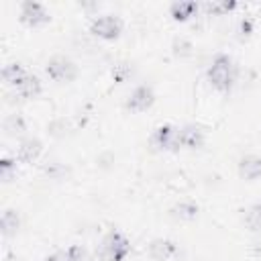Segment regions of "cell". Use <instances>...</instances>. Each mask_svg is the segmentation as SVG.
I'll return each mask as SVG.
<instances>
[{
  "label": "cell",
  "mask_w": 261,
  "mask_h": 261,
  "mask_svg": "<svg viewBox=\"0 0 261 261\" xmlns=\"http://www.w3.org/2000/svg\"><path fill=\"white\" fill-rule=\"evenodd\" d=\"M151 145L155 149H177V128L171 124H161L155 128L153 137H151Z\"/></svg>",
  "instance_id": "8992f818"
},
{
  "label": "cell",
  "mask_w": 261,
  "mask_h": 261,
  "mask_svg": "<svg viewBox=\"0 0 261 261\" xmlns=\"http://www.w3.org/2000/svg\"><path fill=\"white\" fill-rule=\"evenodd\" d=\"M234 75H237V65H234L232 57L220 53V55H216V57L212 59V63H210V67H208V80H210V84H212L216 90L226 92V90L232 86Z\"/></svg>",
  "instance_id": "6da1fadb"
},
{
  "label": "cell",
  "mask_w": 261,
  "mask_h": 261,
  "mask_svg": "<svg viewBox=\"0 0 261 261\" xmlns=\"http://www.w3.org/2000/svg\"><path fill=\"white\" fill-rule=\"evenodd\" d=\"M45 261H67V257H65V251H57V253L49 255Z\"/></svg>",
  "instance_id": "44dd1931"
},
{
  "label": "cell",
  "mask_w": 261,
  "mask_h": 261,
  "mask_svg": "<svg viewBox=\"0 0 261 261\" xmlns=\"http://www.w3.org/2000/svg\"><path fill=\"white\" fill-rule=\"evenodd\" d=\"M4 130H6V135H12V137L24 133V130H27L24 118H22L20 114H10V116H6V120H4Z\"/></svg>",
  "instance_id": "9a60e30c"
},
{
  "label": "cell",
  "mask_w": 261,
  "mask_h": 261,
  "mask_svg": "<svg viewBox=\"0 0 261 261\" xmlns=\"http://www.w3.org/2000/svg\"><path fill=\"white\" fill-rule=\"evenodd\" d=\"M14 169H16V161H12L8 157H2V161H0V173H2V179L4 181L10 179V175H12Z\"/></svg>",
  "instance_id": "d6986e66"
},
{
  "label": "cell",
  "mask_w": 261,
  "mask_h": 261,
  "mask_svg": "<svg viewBox=\"0 0 261 261\" xmlns=\"http://www.w3.org/2000/svg\"><path fill=\"white\" fill-rule=\"evenodd\" d=\"M84 249L80 247V245H71L67 251H65V257H67V261H84Z\"/></svg>",
  "instance_id": "ffe728a7"
},
{
  "label": "cell",
  "mask_w": 261,
  "mask_h": 261,
  "mask_svg": "<svg viewBox=\"0 0 261 261\" xmlns=\"http://www.w3.org/2000/svg\"><path fill=\"white\" fill-rule=\"evenodd\" d=\"M20 20L29 27H39V24L49 20V12L45 10V6L41 2L29 0V2L20 4Z\"/></svg>",
  "instance_id": "5b68a950"
},
{
  "label": "cell",
  "mask_w": 261,
  "mask_h": 261,
  "mask_svg": "<svg viewBox=\"0 0 261 261\" xmlns=\"http://www.w3.org/2000/svg\"><path fill=\"white\" fill-rule=\"evenodd\" d=\"M14 90H16V94H18L20 98H35V96L41 94V80H39L35 73L29 71V73L20 80V84H18Z\"/></svg>",
  "instance_id": "8fae6325"
},
{
  "label": "cell",
  "mask_w": 261,
  "mask_h": 261,
  "mask_svg": "<svg viewBox=\"0 0 261 261\" xmlns=\"http://www.w3.org/2000/svg\"><path fill=\"white\" fill-rule=\"evenodd\" d=\"M128 251H130V243L118 230H112L102 243V257L106 261H122L128 255Z\"/></svg>",
  "instance_id": "7a4b0ae2"
},
{
  "label": "cell",
  "mask_w": 261,
  "mask_h": 261,
  "mask_svg": "<svg viewBox=\"0 0 261 261\" xmlns=\"http://www.w3.org/2000/svg\"><path fill=\"white\" fill-rule=\"evenodd\" d=\"M175 251H177L175 243H171V241H167V239H155V241H151V245H149V255H151L155 261H167L169 257L175 255Z\"/></svg>",
  "instance_id": "30bf717a"
},
{
  "label": "cell",
  "mask_w": 261,
  "mask_h": 261,
  "mask_svg": "<svg viewBox=\"0 0 261 261\" xmlns=\"http://www.w3.org/2000/svg\"><path fill=\"white\" fill-rule=\"evenodd\" d=\"M196 214H198V208L192 202H179L173 208V216L179 220H192V218H196Z\"/></svg>",
  "instance_id": "e0dca14e"
},
{
  "label": "cell",
  "mask_w": 261,
  "mask_h": 261,
  "mask_svg": "<svg viewBox=\"0 0 261 261\" xmlns=\"http://www.w3.org/2000/svg\"><path fill=\"white\" fill-rule=\"evenodd\" d=\"M177 143L181 147H188V149H196V147H202L204 143V133L194 126V124H188L184 128H177Z\"/></svg>",
  "instance_id": "ba28073f"
},
{
  "label": "cell",
  "mask_w": 261,
  "mask_h": 261,
  "mask_svg": "<svg viewBox=\"0 0 261 261\" xmlns=\"http://www.w3.org/2000/svg\"><path fill=\"white\" fill-rule=\"evenodd\" d=\"M204 8L208 14H224L232 8H237V2H206Z\"/></svg>",
  "instance_id": "ac0fdd59"
},
{
  "label": "cell",
  "mask_w": 261,
  "mask_h": 261,
  "mask_svg": "<svg viewBox=\"0 0 261 261\" xmlns=\"http://www.w3.org/2000/svg\"><path fill=\"white\" fill-rule=\"evenodd\" d=\"M0 226H2V234L8 237L18 228V214L14 210H4L2 218H0Z\"/></svg>",
  "instance_id": "2e32d148"
},
{
  "label": "cell",
  "mask_w": 261,
  "mask_h": 261,
  "mask_svg": "<svg viewBox=\"0 0 261 261\" xmlns=\"http://www.w3.org/2000/svg\"><path fill=\"white\" fill-rule=\"evenodd\" d=\"M239 171L245 179H257L261 175V157L257 155H247L239 163Z\"/></svg>",
  "instance_id": "7c38bea8"
},
{
  "label": "cell",
  "mask_w": 261,
  "mask_h": 261,
  "mask_svg": "<svg viewBox=\"0 0 261 261\" xmlns=\"http://www.w3.org/2000/svg\"><path fill=\"white\" fill-rule=\"evenodd\" d=\"M45 71H47V75H49L51 80H55V82H71V80H75V75H77L75 63H73L69 57H65V55H55V57H51V59L47 61Z\"/></svg>",
  "instance_id": "3957f363"
},
{
  "label": "cell",
  "mask_w": 261,
  "mask_h": 261,
  "mask_svg": "<svg viewBox=\"0 0 261 261\" xmlns=\"http://www.w3.org/2000/svg\"><path fill=\"white\" fill-rule=\"evenodd\" d=\"M43 151V143L39 139H24L16 149V159L22 163H33Z\"/></svg>",
  "instance_id": "9c48e42d"
},
{
  "label": "cell",
  "mask_w": 261,
  "mask_h": 261,
  "mask_svg": "<svg viewBox=\"0 0 261 261\" xmlns=\"http://www.w3.org/2000/svg\"><path fill=\"white\" fill-rule=\"evenodd\" d=\"M29 71L20 65V63H8V65H4L2 67V80L8 84V86H18L20 84V80L27 75Z\"/></svg>",
  "instance_id": "5bb4252c"
},
{
  "label": "cell",
  "mask_w": 261,
  "mask_h": 261,
  "mask_svg": "<svg viewBox=\"0 0 261 261\" xmlns=\"http://www.w3.org/2000/svg\"><path fill=\"white\" fill-rule=\"evenodd\" d=\"M90 31H92L96 37H100V39L112 41V39H116V37L122 33V20H120L118 16L104 14V16H98V18L92 22Z\"/></svg>",
  "instance_id": "277c9868"
},
{
  "label": "cell",
  "mask_w": 261,
  "mask_h": 261,
  "mask_svg": "<svg viewBox=\"0 0 261 261\" xmlns=\"http://www.w3.org/2000/svg\"><path fill=\"white\" fill-rule=\"evenodd\" d=\"M251 29H253L251 20H249V18H243V20H241V33H243V35H249Z\"/></svg>",
  "instance_id": "7402d4cb"
},
{
  "label": "cell",
  "mask_w": 261,
  "mask_h": 261,
  "mask_svg": "<svg viewBox=\"0 0 261 261\" xmlns=\"http://www.w3.org/2000/svg\"><path fill=\"white\" fill-rule=\"evenodd\" d=\"M196 10H198V4L192 2V0L173 2L171 8H169V12H171V16H173L175 20H188V18H192V16L196 14Z\"/></svg>",
  "instance_id": "4fadbf2b"
},
{
  "label": "cell",
  "mask_w": 261,
  "mask_h": 261,
  "mask_svg": "<svg viewBox=\"0 0 261 261\" xmlns=\"http://www.w3.org/2000/svg\"><path fill=\"white\" fill-rule=\"evenodd\" d=\"M153 100H155V94L149 86H137L126 100V108L133 112H143L153 104Z\"/></svg>",
  "instance_id": "52a82bcc"
}]
</instances>
